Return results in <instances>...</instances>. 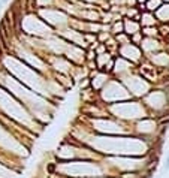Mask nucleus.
Segmentation results:
<instances>
[{
	"instance_id": "obj_1",
	"label": "nucleus",
	"mask_w": 169,
	"mask_h": 178,
	"mask_svg": "<svg viewBox=\"0 0 169 178\" xmlns=\"http://www.w3.org/2000/svg\"><path fill=\"white\" fill-rule=\"evenodd\" d=\"M166 168H169V154H168V159H166Z\"/></svg>"
},
{
	"instance_id": "obj_2",
	"label": "nucleus",
	"mask_w": 169,
	"mask_h": 178,
	"mask_svg": "<svg viewBox=\"0 0 169 178\" xmlns=\"http://www.w3.org/2000/svg\"><path fill=\"white\" fill-rule=\"evenodd\" d=\"M8 2V0H2V2H0V3H6Z\"/></svg>"
}]
</instances>
